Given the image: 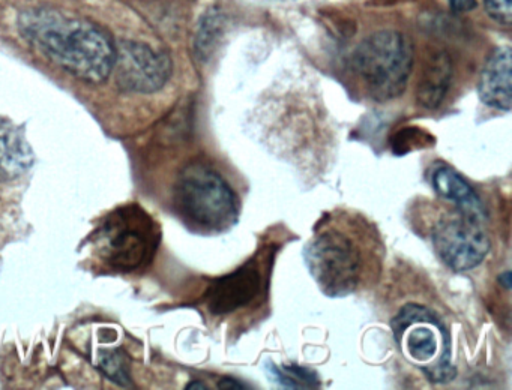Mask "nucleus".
Listing matches in <instances>:
<instances>
[{
	"label": "nucleus",
	"mask_w": 512,
	"mask_h": 390,
	"mask_svg": "<svg viewBox=\"0 0 512 390\" xmlns=\"http://www.w3.org/2000/svg\"><path fill=\"white\" fill-rule=\"evenodd\" d=\"M20 29L47 59L85 83H104L113 72L115 41L94 21L37 9L22 15Z\"/></svg>",
	"instance_id": "nucleus-1"
},
{
	"label": "nucleus",
	"mask_w": 512,
	"mask_h": 390,
	"mask_svg": "<svg viewBox=\"0 0 512 390\" xmlns=\"http://www.w3.org/2000/svg\"><path fill=\"white\" fill-rule=\"evenodd\" d=\"M91 239L98 260L110 269L133 272L154 260L160 228L145 209L130 203L110 212Z\"/></svg>",
	"instance_id": "nucleus-2"
},
{
	"label": "nucleus",
	"mask_w": 512,
	"mask_h": 390,
	"mask_svg": "<svg viewBox=\"0 0 512 390\" xmlns=\"http://www.w3.org/2000/svg\"><path fill=\"white\" fill-rule=\"evenodd\" d=\"M413 44L397 30H380L367 36L353 51L352 65L368 96L391 101L406 90L413 68Z\"/></svg>",
	"instance_id": "nucleus-3"
},
{
	"label": "nucleus",
	"mask_w": 512,
	"mask_h": 390,
	"mask_svg": "<svg viewBox=\"0 0 512 390\" xmlns=\"http://www.w3.org/2000/svg\"><path fill=\"white\" fill-rule=\"evenodd\" d=\"M391 329L404 356L418 366L428 380L448 383L455 377L451 336L431 309L409 303L395 315Z\"/></svg>",
	"instance_id": "nucleus-4"
},
{
	"label": "nucleus",
	"mask_w": 512,
	"mask_h": 390,
	"mask_svg": "<svg viewBox=\"0 0 512 390\" xmlns=\"http://www.w3.org/2000/svg\"><path fill=\"white\" fill-rule=\"evenodd\" d=\"M179 213L194 227L223 231L238 221L239 204L235 191L220 173L209 165H188L175 186Z\"/></svg>",
	"instance_id": "nucleus-5"
},
{
	"label": "nucleus",
	"mask_w": 512,
	"mask_h": 390,
	"mask_svg": "<svg viewBox=\"0 0 512 390\" xmlns=\"http://www.w3.org/2000/svg\"><path fill=\"white\" fill-rule=\"evenodd\" d=\"M305 263L326 296H347L358 287L361 251L340 230L332 228L317 234L305 248Z\"/></svg>",
	"instance_id": "nucleus-6"
},
{
	"label": "nucleus",
	"mask_w": 512,
	"mask_h": 390,
	"mask_svg": "<svg viewBox=\"0 0 512 390\" xmlns=\"http://www.w3.org/2000/svg\"><path fill=\"white\" fill-rule=\"evenodd\" d=\"M433 245L440 260L455 272L475 269L490 252L482 219L458 209L440 216L433 228Z\"/></svg>",
	"instance_id": "nucleus-7"
},
{
	"label": "nucleus",
	"mask_w": 512,
	"mask_h": 390,
	"mask_svg": "<svg viewBox=\"0 0 512 390\" xmlns=\"http://www.w3.org/2000/svg\"><path fill=\"white\" fill-rule=\"evenodd\" d=\"M113 71L124 90L154 93L164 87L172 75V60L164 51L154 50L142 42H115Z\"/></svg>",
	"instance_id": "nucleus-8"
},
{
	"label": "nucleus",
	"mask_w": 512,
	"mask_h": 390,
	"mask_svg": "<svg viewBox=\"0 0 512 390\" xmlns=\"http://www.w3.org/2000/svg\"><path fill=\"white\" fill-rule=\"evenodd\" d=\"M262 272L254 263L239 267L230 275L221 276L209 285L206 305L214 315L232 314L250 305L260 294Z\"/></svg>",
	"instance_id": "nucleus-9"
},
{
	"label": "nucleus",
	"mask_w": 512,
	"mask_h": 390,
	"mask_svg": "<svg viewBox=\"0 0 512 390\" xmlns=\"http://www.w3.org/2000/svg\"><path fill=\"white\" fill-rule=\"evenodd\" d=\"M511 48L499 47L490 54L479 77V98L488 107L509 111L512 107Z\"/></svg>",
	"instance_id": "nucleus-10"
},
{
	"label": "nucleus",
	"mask_w": 512,
	"mask_h": 390,
	"mask_svg": "<svg viewBox=\"0 0 512 390\" xmlns=\"http://www.w3.org/2000/svg\"><path fill=\"white\" fill-rule=\"evenodd\" d=\"M452 60L445 51L431 54L422 66L416 86V101L428 110L442 104L452 81Z\"/></svg>",
	"instance_id": "nucleus-11"
},
{
	"label": "nucleus",
	"mask_w": 512,
	"mask_h": 390,
	"mask_svg": "<svg viewBox=\"0 0 512 390\" xmlns=\"http://www.w3.org/2000/svg\"><path fill=\"white\" fill-rule=\"evenodd\" d=\"M433 186L437 194L448 198L461 212L469 213L479 219H484L487 215L484 204L475 189L451 167L442 165L434 171Z\"/></svg>",
	"instance_id": "nucleus-12"
},
{
	"label": "nucleus",
	"mask_w": 512,
	"mask_h": 390,
	"mask_svg": "<svg viewBox=\"0 0 512 390\" xmlns=\"http://www.w3.org/2000/svg\"><path fill=\"white\" fill-rule=\"evenodd\" d=\"M265 369L269 380L287 389H311L319 386L317 375L310 369L301 368L298 365L277 368L274 363L266 362Z\"/></svg>",
	"instance_id": "nucleus-13"
},
{
	"label": "nucleus",
	"mask_w": 512,
	"mask_h": 390,
	"mask_svg": "<svg viewBox=\"0 0 512 390\" xmlns=\"http://www.w3.org/2000/svg\"><path fill=\"white\" fill-rule=\"evenodd\" d=\"M25 147L19 143L16 137L10 134H2L0 131V177L5 174L16 173L19 168L25 167L26 161Z\"/></svg>",
	"instance_id": "nucleus-14"
},
{
	"label": "nucleus",
	"mask_w": 512,
	"mask_h": 390,
	"mask_svg": "<svg viewBox=\"0 0 512 390\" xmlns=\"http://www.w3.org/2000/svg\"><path fill=\"white\" fill-rule=\"evenodd\" d=\"M434 137L430 132L419 128L400 129L394 137L391 138V149L395 155H407L413 150L425 149L433 146Z\"/></svg>",
	"instance_id": "nucleus-15"
},
{
	"label": "nucleus",
	"mask_w": 512,
	"mask_h": 390,
	"mask_svg": "<svg viewBox=\"0 0 512 390\" xmlns=\"http://www.w3.org/2000/svg\"><path fill=\"white\" fill-rule=\"evenodd\" d=\"M100 369L119 386H130V363L124 351H101Z\"/></svg>",
	"instance_id": "nucleus-16"
},
{
	"label": "nucleus",
	"mask_w": 512,
	"mask_h": 390,
	"mask_svg": "<svg viewBox=\"0 0 512 390\" xmlns=\"http://www.w3.org/2000/svg\"><path fill=\"white\" fill-rule=\"evenodd\" d=\"M487 14L502 26L509 27L512 23V0H484Z\"/></svg>",
	"instance_id": "nucleus-17"
},
{
	"label": "nucleus",
	"mask_w": 512,
	"mask_h": 390,
	"mask_svg": "<svg viewBox=\"0 0 512 390\" xmlns=\"http://www.w3.org/2000/svg\"><path fill=\"white\" fill-rule=\"evenodd\" d=\"M217 23H215L214 18L212 20L206 21L205 24H202V29H200L199 36H197L196 41V50L199 53V56L205 57L206 53L211 51L212 44H214L215 36H217Z\"/></svg>",
	"instance_id": "nucleus-18"
},
{
	"label": "nucleus",
	"mask_w": 512,
	"mask_h": 390,
	"mask_svg": "<svg viewBox=\"0 0 512 390\" xmlns=\"http://www.w3.org/2000/svg\"><path fill=\"white\" fill-rule=\"evenodd\" d=\"M449 6L454 12H469L476 8V2L475 0H449Z\"/></svg>",
	"instance_id": "nucleus-19"
},
{
	"label": "nucleus",
	"mask_w": 512,
	"mask_h": 390,
	"mask_svg": "<svg viewBox=\"0 0 512 390\" xmlns=\"http://www.w3.org/2000/svg\"><path fill=\"white\" fill-rule=\"evenodd\" d=\"M218 387L220 389H247V386L245 384L239 383L238 380H235V378L226 377L223 378V380L218 383Z\"/></svg>",
	"instance_id": "nucleus-20"
},
{
	"label": "nucleus",
	"mask_w": 512,
	"mask_h": 390,
	"mask_svg": "<svg viewBox=\"0 0 512 390\" xmlns=\"http://www.w3.org/2000/svg\"><path fill=\"white\" fill-rule=\"evenodd\" d=\"M187 389H202L206 390L208 387L205 386V384H202V381H191L190 384H188Z\"/></svg>",
	"instance_id": "nucleus-21"
}]
</instances>
